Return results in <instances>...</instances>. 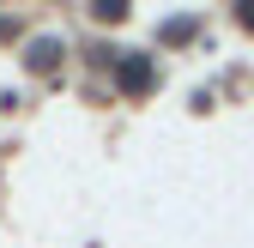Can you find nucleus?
Listing matches in <instances>:
<instances>
[{
	"mask_svg": "<svg viewBox=\"0 0 254 248\" xmlns=\"http://www.w3.org/2000/svg\"><path fill=\"white\" fill-rule=\"evenodd\" d=\"M145 79H151V67H145V61H121V85H127V91H139Z\"/></svg>",
	"mask_w": 254,
	"mask_h": 248,
	"instance_id": "nucleus-1",
	"label": "nucleus"
},
{
	"mask_svg": "<svg viewBox=\"0 0 254 248\" xmlns=\"http://www.w3.org/2000/svg\"><path fill=\"white\" fill-rule=\"evenodd\" d=\"M242 24H254V6H242Z\"/></svg>",
	"mask_w": 254,
	"mask_h": 248,
	"instance_id": "nucleus-2",
	"label": "nucleus"
}]
</instances>
